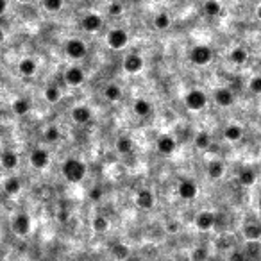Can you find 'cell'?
<instances>
[{"label": "cell", "mask_w": 261, "mask_h": 261, "mask_svg": "<svg viewBox=\"0 0 261 261\" xmlns=\"http://www.w3.org/2000/svg\"><path fill=\"white\" fill-rule=\"evenodd\" d=\"M20 2H23V4H27V2H30V0H20Z\"/></svg>", "instance_id": "obj_47"}, {"label": "cell", "mask_w": 261, "mask_h": 261, "mask_svg": "<svg viewBox=\"0 0 261 261\" xmlns=\"http://www.w3.org/2000/svg\"><path fill=\"white\" fill-rule=\"evenodd\" d=\"M117 151L120 152L122 156L131 154V152H133V141H131V138H127V136L118 138V141H117Z\"/></svg>", "instance_id": "obj_27"}, {"label": "cell", "mask_w": 261, "mask_h": 261, "mask_svg": "<svg viewBox=\"0 0 261 261\" xmlns=\"http://www.w3.org/2000/svg\"><path fill=\"white\" fill-rule=\"evenodd\" d=\"M238 179H240V182H242L243 186H252L254 182H256L257 175H256V172H254L252 168L247 167V168H242V170H240Z\"/></svg>", "instance_id": "obj_24"}, {"label": "cell", "mask_w": 261, "mask_h": 261, "mask_svg": "<svg viewBox=\"0 0 261 261\" xmlns=\"http://www.w3.org/2000/svg\"><path fill=\"white\" fill-rule=\"evenodd\" d=\"M223 136H226V140H229V141H238V140H242V136H243V129L240 127L238 124L227 125V127L223 129Z\"/></svg>", "instance_id": "obj_19"}, {"label": "cell", "mask_w": 261, "mask_h": 261, "mask_svg": "<svg viewBox=\"0 0 261 261\" xmlns=\"http://www.w3.org/2000/svg\"><path fill=\"white\" fill-rule=\"evenodd\" d=\"M0 163H2V167H4L6 170H15V168L18 167V156H16V152H13V151H6V152H2Z\"/></svg>", "instance_id": "obj_18"}, {"label": "cell", "mask_w": 261, "mask_h": 261, "mask_svg": "<svg viewBox=\"0 0 261 261\" xmlns=\"http://www.w3.org/2000/svg\"><path fill=\"white\" fill-rule=\"evenodd\" d=\"M243 236H245V240H259L261 238V226H257V223H247L245 227H243Z\"/></svg>", "instance_id": "obj_26"}, {"label": "cell", "mask_w": 261, "mask_h": 261, "mask_svg": "<svg viewBox=\"0 0 261 261\" xmlns=\"http://www.w3.org/2000/svg\"><path fill=\"white\" fill-rule=\"evenodd\" d=\"M13 111L16 115H20V117H23V115H27L30 111V102L27 99H16L13 102Z\"/></svg>", "instance_id": "obj_28"}, {"label": "cell", "mask_w": 261, "mask_h": 261, "mask_svg": "<svg viewBox=\"0 0 261 261\" xmlns=\"http://www.w3.org/2000/svg\"><path fill=\"white\" fill-rule=\"evenodd\" d=\"M86 76H84V70L79 68V66H70L66 72H64V83L68 84V86H81L84 83Z\"/></svg>", "instance_id": "obj_9"}, {"label": "cell", "mask_w": 261, "mask_h": 261, "mask_svg": "<svg viewBox=\"0 0 261 261\" xmlns=\"http://www.w3.org/2000/svg\"><path fill=\"white\" fill-rule=\"evenodd\" d=\"M129 43V36L124 29H113L111 32H107V45L115 50L124 49Z\"/></svg>", "instance_id": "obj_5"}, {"label": "cell", "mask_w": 261, "mask_h": 261, "mask_svg": "<svg viewBox=\"0 0 261 261\" xmlns=\"http://www.w3.org/2000/svg\"><path fill=\"white\" fill-rule=\"evenodd\" d=\"M2 42H4V32L0 30V45H2Z\"/></svg>", "instance_id": "obj_46"}, {"label": "cell", "mask_w": 261, "mask_h": 261, "mask_svg": "<svg viewBox=\"0 0 261 261\" xmlns=\"http://www.w3.org/2000/svg\"><path fill=\"white\" fill-rule=\"evenodd\" d=\"M59 220H61V222H66V213L61 211V213H59Z\"/></svg>", "instance_id": "obj_44"}, {"label": "cell", "mask_w": 261, "mask_h": 261, "mask_svg": "<svg viewBox=\"0 0 261 261\" xmlns=\"http://www.w3.org/2000/svg\"><path fill=\"white\" fill-rule=\"evenodd\" d=\"M43 136H45V141H49V143H56V141H59L61 133L56 125H50V127L45 129V134H43Z\"/></svg>", "instance_id": "obj_32"}, {"label": "cell", "mask_w": 261, "mask_h": 261, "mask_svg": "<svg viewBox=\"0 0 261 261\" xmlns=\"http://www.w3.org/2000/svg\"><path fill=\"white\" fill-rule=\"evenodd\" d=\"M215 102L218 104L220 107H229L233 102H235V97H233L231 90L227 88H218L215 91Z\"/></svg>", "instance_id": "obj_14"}, {"label": "cell", "mask_w": 261, "mask_h": 261, "mask_svg": "<svg viewBox=\"0 0 261 261\" xmlns=\"http://www.w3.org/2000/svg\"><path fill=\"white\" fill-rule=\"evenodd\" d=\"M156 147H158V151L161 152L163 156H170L175 152V147H177V145H175V140L172 136H159Z\"/></svg>", "instance_id": "obj_13"}, {"label": "cell", "mask_w": 261, "mask_h": 261, "mask_svg": "<svg viewBox=\"0 0 261 261\" xmlns=\"http://www.w3.org/2000/svg\"><path fill=\"white\" fill-rule=\"evenodd\" d=\"M113 256H117L118 259H124L129 256V249L122 243H117V245H113Z\"/></svg>", "instance_id": "obj_36"}, {"label": "cell", "mask_w": 261, "mask_h": 261, "mask_svg": "<svg viewBox=\"0 0 261 261\" xmlns=\"http://www.w3.org/2000/svg\"><path fill=\"white\" fill-rule=\"evenodd\" d=\"M184 104L190 111H202L208 104V97L202 90H190L184 97Z\"/></svg>", "instance_id": "obj_2"}, {"label": "cell", "mask_w": 261, "mask_h": 261, "mask_svg": "<svg viewBox=\"0 0 261 261\" xmlns=\"http://www.w3.org/2000/svg\"><path fill=\"white\" fill-rule=\"evenodd\" d=\"M124 70L127 73H138L143 70V57L140 54H127L124 59Z\"/></svg>", "instance_id": "obj_7"}, {"label": "cell", "mask_w": 261, "mask_h": 261, "mask_svg": "<svg viewBox=\"0 0 261 261\" xmlns=\"http://www.w3.org/2000/svg\"><path fill=\"white\" fill-rule=\"evenodd\" d=\"M256 16H257V18H259V20H261V6H259V8H257V9H256Z\"/></svg>", "instance_id": "obj_45"}, {"label": "cell", "mask_w": 261, "mask_h": 261, "mask_svg": "<svg viewBox=\"0 0 261 261\" xmlns=\"http://www.w3.org/2000/svg\"><path fill=\"white\" fill-rule=\"evenodd\" d=\"M170 23H172V20H170V16H168L167 13H159V15L154 18V27H156V29H159V30L168 29V27H170Z\"/></svg>", "instance_id": "obj_31"}, {"label": "cell", "mask_w": 261, "mask_h": 261, "mask_svg": "<svg viewBox=\"0 0 261 261\" xmlns=\"http://www.w3.org/2000/svg\"><path fill=\"white\" fill-rule=\"evenodd\" d=\"M243 257H245V254H238V252L231 254V259H243Z\"/></svg>", "instance_id": "obj_42"}, {"label": "cell", "mask_w": 261, "mask_h": 261, "mask_svg": "<svg viewBox=\"0 0 261 261\" xmlns=\"http://www.w3.org/2000/svg\"><path fill=\"white\" fill-rule=\"evenodd\" d=\"M81 25H83V29L86 30V32H97V30L102 27V18H100L99 15H95V13H90V15H86L83 18Z\"/></svg>", "instance_id": "obj_12"}, {"label": "cell", "mask_w": 261, "mask_h": 261, "mask_svg": "<svg viewBox=\"0 0 261 261\" xmlns=\"http://www.w3.org/2000/svg\"><path fill=\"white\" fill-rule=\"evenodd\" d=\"M30 165L36 168V170H43L50 163V154L45 148H36V151L30 152Z\"/></svg>", "instance_id": "obj_8"}, {"label": "cell", "mask_w": 261, "mask_h": 261, "mask_svg": "<svg viewBox=\"0 0 261 261\" xmlns=\"http://www.w3.org/2000/svg\"><path fill=\"white\" fill-rule=\"evenodd\" d=\"M63 175L68 182L77 184V182H81L86 177V165L76 158L66 159V161L63 163Z\"/></svg>", "instance_id": "obj_1"}, {"label": "cell", "mask_w": 261, "mask_h": 261, "mask_svg": "<svg viewBox=\"0 0 261 261\" xmlns=\"http://www.w3.org/2000/svg\"><path fill=\"white\" fill-rule=\"evenodd\" d=\"M249 90L252 91V93H256V95L261 93V76H256V77H252V79H250Z\"/></svg>", "instance_id": "obj_37"}, {"label": "cell", "mask_w": 261, "mask_h": 261, "mask_svg": "<svg viewBox=\"0 0 261 261\" xmlns=\"http://www.w3.org/2000/svg\"><path fill=\"white\" fill-rule=\"evenodd\" d=\"M20 190H22V182H20L18 177H9L8 181L4 182V192L8 193V195H11V197L18 195Z\"/></svg>", "instance_id": "obj_25"}, {"label": "cell", "mask_w": 261, "mask_h": 261, "mask_svg": "<svg viewBox=\"0 0 261 261\" xmlns=\"http://www.w3.org/2000/svg\"><path fill=\"white\" fill-rule=\"evenodd\" d=\"M91 227H93L95 233H106L107 227H109V220L106 216H95L93 222H91Z\"/></svg>", "instance_id": "obj_30"}, {"label": "cell", "mask_w": 261, "mask_h": 261, "mask_svg": "<svg viewBox=\"0 0 261 261\" xmlns=\"http://www.w3.org/2000/svg\"><path fill=\"white\" fill-rule=\"evenodd\" d=\"M177 193L179 197L184 199V201H193V199L197 197L199 188L195 184V181H192V179H182L177 186Z\"/></svg>", "instance_id": "obj_6"}, {"label": "cell", "mask_w": 261, "mask_h": 261, "mask_svg": "<svg viewBox=\"0 0 261 261\" xmlns=\"http://www.w3.org/2000/svg\"><path fill=\"white\" fill-rule=\"evenodd\" d=\"M72 118L76 124H88L91 120V111L86 106H77L72 109Z\"/></svg>", "instance_id": "obj_17"}, {"label": "cell", "mask_w": 261, "mask_h": 261, "mask_svg": "<svg viewBox=\"0 0 261 261\" xmlns=\"http://www.w3.org/2000/svg\"><path fill=\"white\" fill-rule=\"evenodd\" d=\"M122 88L118 84H107L106 90H104V97H106L109 102H118L122 100Z\"/></svg>", "instance_id": "obj_21"}, {"label": "cell", "mask_w": 261, "mask_h": 261, "mask_svg": "<svg viewBox=\"0 0 261 261\" xmlns=\"http://www.w3.org/2000/svg\"><path fill=\"white\" fill-rule=\"evenodd\" d=\"M259 115H261V109H259Z\"/></svg>", "instance_id": "obj_50"}, {"label": "cell", "mask_w": 261, "mask_h": 261, "mask_svg": "<svg viewBox=\"0 0 261 261\" xmlns=\"http://www.w3.org/2000/svg\"><path fill=\"white\" fill-rule=\"evenodd\" d=\"M6 9H8V0H0V16L4 15Z\"/></svg>", "instance_id": "obj_41"}, {"label": "cell", "mask_w": 261, "mask_h": 261, "mask_svg": "<svg viewBox=\"0 0 261 261\" xmlns=\"http://www.w3.org/2000/svg\"><path fill=\"white\" fill-rule=\"evenodd\" d=\"M177 229H179L177 223H170V226H168V231H170V233H175Z\"/></svg>", "instance_id": "obj_43"}, {"label": "cell", "mask_w": 261, "mask_h": 261, "mask_svg": "<svg viewBox=\"0 0 261 261\" xmlns=\"http://www.w3.org/2000/svg\"><path fill=\"white\" fill-rule=\"evenodd\" d=\"M257 206H259V211H261V199H259V204H257Z\"/></svg>", "instance_id": "obj_48"}, {"label": "cell", "mask_w": 261, "mask_h": 261, "mask_svg": "<svg viewBox=\"0 0 261 261\" xmlns=\"http://www.w3.org/2000/svg\"><path fill=\"white\" fill-rule=\"evenodd\" d=\"M229 59L235 64H243L249 59V52H247L243 47H235V49L231 50V54H229Z\"/></svg>", "instance_id": "obj_22"}, {"label": "cell", "mask_w": 261, "mask_h": 261, "mask_svg": "<svg viewBox=\"0 0 261 261\" xmlns=\"http://www.w3.org/2000/svg\"><path fill=\"white\" fill-rule=\"evenodd\" d=\"M223 170H226V167L218 159H213V161L208 163V175L211 179H220L223 175Z\"/></svg>", "instance_id": "obj_20"}, {"label": "cell", "mask_w": 261, "mask_h": 261, "mask_svg": "<svg viewBox=\"0 0 261 261\" xmlns=\"http://www.w3.org/2000/svg\"><path fill=\"white\" fill-rule=\"evenodd\" d=\"M209 143H211V136H209L208 133H197V136H195V147L199 148H208Z\"/></svg>", "instance_id": "obj_34"}, {"label": "cell", "mask_w": 261, "mask_h": 261, "mask_svg": "<svg viewBox=\"0 0 261 261\" xmlns=\"http://www.w3.org/2000/svg\"><path fill=\"white\" fill-rule=\"evenodd\" d=\"M38 70V64H36L34 59H30V57H25V59L20 61L18 64V72L22 73L23 77H32Z\"/></svg>", "instance_id": "obj_16"}, {"label": "cell", "mask_w": 261, "mask_h": 261, "mask_svg": "<svg viewBox=\"0 0 261 261\" xmlns=\"http://www.w3.org/2000/svg\"><path fill=\"white\" fill-rule=\"evenodd\" d=\"M11 227L18 236H25L30 229V218L25 215V213H20V215H16L15 218H13Z\"/></svg>", "instance_id": "obj_11"}, {"label": "cell", "mask_w": 261, "mask_h": 261, "mask_svg": "<svg viewBox=\"0 0 261 261\" xmlns=\"http://www.w3.org/2000/svg\"><path fill=\"white\" fill-rule=\"evenodd\" d=\"M45 99H47V102H50V104L59 102V99H61L59 88H57V86H49V88H47V90H45Z\"/></svg>", "instance_id": "obj_33"}, {"label": "cell", "mask_w": 261, "mask_h": 261, "mask_svg": "<svg viewBox=\"0 0 261 261\" xmlns=\"http://www.w3.org/2000/svg\"><path fill=\"white\" fill-rule=\"evenodd\" d=\"M204 13L208 16H218L222 13V6L216 0H206L204 2Z\"/></svg>", "instance_id": "obj_29"}, {"label": "cell", "mask_w": 261, "mask_h": 261, "mask_svg": "<svg viewBox=\"0 0 261 261\" xmlns=\"http://www.w3.org/2000/svg\"><path fill=\"white\" fill-rule=\"evenodd\" d=\"M133 109H134V113L138 115V117H148L151 115V111H152V104L148 102V100H145V99H138L136 102H134V106H133Z\"/></svg>", "instance_id": "obj_23"}, {"label": "cell", "mask_w": 261, "mask_h": 261, "mask_svg": "<svg viewBox=\"0 0 261 261\" xmlns=\"http://www.w3.org/2000/svg\"><path fill=\"white\" fill-rule=\"evenodd\" d=\"M42 6L49 13H57L63 8V0H42Z\"/></svg>", "instance_id": "obj_35"}, {"label": "cell", "mask_w": 261, "mask_h": 261, "mask_svg": "<svg viewBox=\"0 0 261 261\" xmlns=\"http://www.w3.org/2000/svg\"><path fill=\"white\" fill-rule=\"evenodd\" d=\"M107 13H109L111 16H120L122 13H124V6H122L120 2H113V4H109V8H107Z\"/></svg>", "instance_id": "obj_38"}, {"label": "cell", "mask_w": 261, "mask_h": 261, "mask_svg": "<svg viewBox=\"0 0 261 261\" xmlns=\"http://www.w3.org/2000/svg\"><path fill=\"white\" fill-rule=\"evenodd\" d=\"M64 50H66V56H68L70 59H83V57L88 54L86 43L79 38L70 40V42L66 43V47H64Z\"/></svg>", "instance_id": "obj_4"}, {"label": "cell", "mask_w": 261, "mask_h": 261, "mask_svg": "<svg viewBox=\"0 0 261 261\" xmlns=\"http://www.w3.org/2000/svg\"><path fill=\"white\" fill-rule=\"evenodd\" d=\"M193 259H208V250L206 249H197L193 252Z\"/></svg>", "instance_id": "obj_39"}, {"label": "cell", "mask_w": 261, "mask_h": 261, "mask_svg": "<svg viewBox=\"0 0 261 261\" xmlns=\"http://www.w3.org/2000/svg\"><path fill=\"white\" fill-rule=\"evenodd\" d=\"M90 199H91V201H100V199H102V190H100V188H93L90 192Z\"/></svg>", "instance_id": "obj_40"}, {"label": "cell", "mask_w": 261, "mask_h": 261, "mask_svg": "<svg viewBox=\"0 0 261 261\" xmlns=\"http://www.w3.org/2000/svg\"><path fill=\"white\" fill-rule=\"evenodd\" d=\"M216 223V215L213 211H201L195 218V226L201 231H209L213 229V226Z\"/></svg>", "instance_id": "obj_10"}, {"label": "cell", "mask_w": 261, "mask_h": 261, "mask_svg": "<svg viewBox=\"0 0 261 261\" xmlns=\"http://www.w3.org/2000/svg\"><path fill=\"white\" fill-rule=\"evenodd\" d=\"M154 2H163V0H154Z\"/></svg>", "instance_id": "obj_49"}, {"label": "cell", "mask_w": 261, "mask_h": 261, "mask_svg": "<svg viewBox=\"0 0 261 261\" xmlns=\"http://www.w3.org/2000/svg\"><path fill=\"white\" fill-rule=\"evenodd\" d=\"M213 59V50L206 45H197L193 47L192 52H190V61L193 64H197V66H206L209 64Z\"/></svg>", "instance_id": "obj_3"}, {"label": "cell", "mask_w": 261, "mask_h": 261, "mask_svg": "<svg viewBox=\"0 0 261 261\" xmlns=\"http://www.w3.org/2000/svg\"><path fill=\"white\" fill-rule=\"evenodd\" d=\"M136 204L141 209H151L154 206V193L151 190H140L136 195Z\"/></svg>", "instance_id": "obj_15"}]
</instances>
